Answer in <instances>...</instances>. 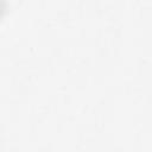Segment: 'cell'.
<instances>
[{"label": "cell", "mask_w": 152, "mask_h": 152, "mask_svg": "<svg viewBox=\"0 0 152 152\" xmlns=\"http://www.w3.org/2000/svg\"><path fill=\"white\" fill-rule=\"evenodd\" d=\"M4 10H5V4H4V0H0V17L2 15Z\"/></svg>", "instance_id": "6da1fadb"}]
</instances>
